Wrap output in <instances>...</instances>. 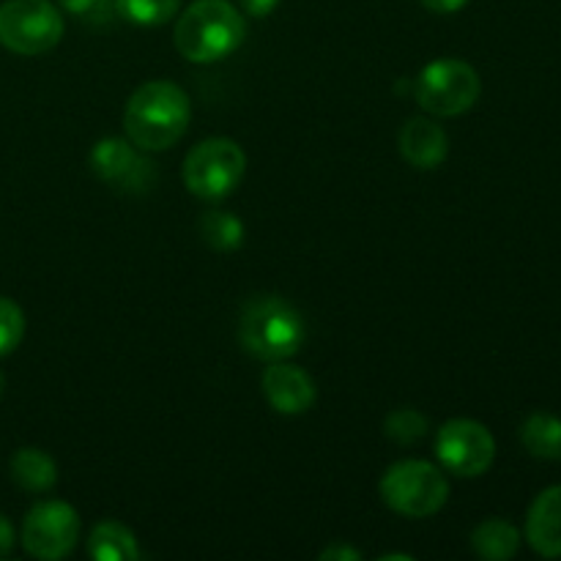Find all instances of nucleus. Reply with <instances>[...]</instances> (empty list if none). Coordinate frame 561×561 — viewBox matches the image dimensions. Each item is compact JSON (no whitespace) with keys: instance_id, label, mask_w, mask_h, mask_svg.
I'll return each instance as SVG.
<instances>
[{"instance_id":"f257e3e1","label":"nucleus","mask_w":561,"mask_h":561,"mask_svg":"<svg viewBox=\"0 0 561 561\" xmlns=\"http://www.w3.org/2000/svg\"><path fill=\"white\" fill-rule=\"evenodd\" d=\"M190 96L184 88L168 80H153L137 88L124 110L126 137L148 153L175 146L190 129Z\"/></svg>"},{"instance_id":"f03ea898","label":"nucleus","mask_w":561,"mask_h":561,"mask_svg":"<svg viewBox=\"0 0 561 561\" xmlns=\"http://www.w3.org/2000/svg\"><path fill=\"white\" fill-rule=\"evenodd\" d=\"M175 47L192 64H214L244 44L247 22L230 0H195L175 22Z\"/></svg>"},{"instance_id":"7ed1b4c3","label":"nucleus","mask_w":561,"mask_h":561,"mask_svg":"<svg viewBox=\"0 0 561 561\" xmlns=\"http://www.w3.org/2000/svg\"><path fill=\"white\" fill-rule=\"evenodd\" d=\"M239 340L255 359L285 362L305 343V321L299 310L279 296H257L239 318Z\"/></svg>"},{"instance_id":"20e7f679","label":"nucleus","mask_w":561,"mask_h":561,"mask_svg":"<svg viewBox=\"0 0 561 561\" xmlns=\"http://www.w3.org/2000/svg\"><path fill=\"white\" fill-rule=\"evenodd\" d=\"M381 499L405 518H431L447 504L449 480L431 460H400L381 477Z\"/></svg>"},{"instance_id":"39448f33","label":"nucleus","mask_w":561,"mask_h":561,"mask_svg":"<svg viewBox=\"0 0 561 561\" xmlns=\"http://www.w3.org/2000/svg\"><path fill=\"white\" fill-rule=\"evenodd\" d=\"M480 93L482 82L477 69L458 58L433 60L414 80V99L425 113L436 115V118L469 113Z\"/></svg>"},{"instance_id":"423d86ee","label":"nucleus","mask_w":561,"mask_h":561,"mask_svg":"<svg viewBox=\"0 0 561 561\" xmlns=\"http://www.w3.org/2000/svg\"><path fill=\"white\" fill-rule=\"evenodd\" d=\"M247 170V157L241 146L228 137L203 140L186 153L184 184L201 201H222L233 195Z\"/></svg>"},{"instance_id":"0eeeda50","label":"nucleus","mask_w":561,"mask_h":561,"mask_svg":"<svg viewBox=\"0 0 561 561\" xmlns=\"http://www.w3.org/2000/svg\"><path fill=\"white\" fill-rule=\"evenodd\" d=\"M64 38V16L49 0H5L0 5V44L16 55H42Z\"/></svg>"},{"instance_id":"6e6552de","label":"nucleus","mask_w":561,"mask_h":561,"mask_svg":"<svg viewBox=\"0 0 561 561\" xmlns=\"http://www.w3.org/2000/svg\"><path fill=\"white\" fill-rule=\"evenodd\" d=\"M436 458L449 474L482 477L496 460V442L477 420H449L436 433Z\"/></svg>"},{"instance_id":"1a4fd4ad","label":"nucleus","mask_w":561,"mask_h":561,"mask_svg":"<svg viewBox=\"0 0 561 561\" xmlns=\"http://www.w3.org/2000/svg\"><path fill=\"white\" fill-rule=\"evenodd\" d=\"M80 542V515L66 502H42L25 515L22 548L33 559L58 561L69 557Z\"/></svg>"},{"instance_id":"9d476101","label":"nucleus","mask_w":561,"mask_h":561,"mask_svg":"<svg viewBox=\"0 0 561 561\" xmlns=\"http://www.w3.org/2000/svg\"><path fill=\"white\" fill-rule=\"evenodd\" d=\"M91 168L118 192H142L153 181V164L137 153L135 142L121 137H107L93 146Z\"/></svg>"},{"instance_id":"9b49d317","label":"nucleus","mask_w":561,"mask_h":561,"mask_svg":"<svg viewBox=\"0 0 561 561\" xmlns=\"http://www.w3.org/2000/svg\"><path fill=\"white\" fill-rule=\"evenodd\" d=\"M263 394L277 414L296 416L312 409L318 392L316 381L301 367L285 365V362H268L261 378Z\"/></svg>"},{"instance_id":"f8f14e48","label":"nucleus","mask_w":561,"mask_h":561,"mask_svg":"<svg viewBox=\"0 0 561 561\" xmlns=\"http://www.w3.org/2000/svg\"><path fill=\"white\" fill-rule=\"evenodd\" d=\"M400 153L416 170H436L449 153L447 131L433 118H409L400 129Z\"/></svg>"},{"instance_id":"ddd939ff","label":"nucleus","mask_w":561,"mask_h":561,"mask_svg":"<svg viewBox=\"0 0 561 561\" xmlns=\"http://www.w3.org/2000/svg\"><path fill=\"white\" fill-rule=\"evenodd\" d=\"M526 540L540 557H561V485L548 488L535 499L526 518Z\"/></svg>"},{"instance_id":"4468645a","label":"nucleus","mask_w":561,"mask_h":561,"mask_svg":"<svg viewBox=\"0 0 561 561\" xmlns=\"http://www.w3.org/2000/svg\"><path fill=\"white\" fill-rule=\"evenodd\" d=\"M11 480L27 493H44L58 482V466L44 449L22 447L11 455Z\"/></svg>"},{"instance_id":"2eb2a0df","label":"nucleus","mask_w":561,"mask_h":561,"mask_svg":"<svg viewBox=\"0 0 561 561\" xmlns=\"http://www.w3.org/2000/svg\"><path fill=\"white\" fill-rule=\"evenodd\" d=\"M88 553L96 561H137L140 546L124 524L104 520V524L93 526L91 537H88Z\"/></svg>"},{"instance_id":"dca6fc26","label":"nucleus","mask_w":561,"mask_h":561,"mask_svg":"<svg viewBox=\"0 0 561 561\" xmlns=\"http://www.w3.org/2000/svg\"><path fill=\"white\" fill-rule=\"evenodd\" d=\"M471 548L477 557L488 561H507L518 553L520 531L510 520L488 518L471 531Z\"/></svg>"},{"instance_id":"f3484780","label":"nucleus","mask_w":561,"mask_h":561,"mask_svg":"<svg viewBox=\"0 0 561 561\" xmlns=\"http://www.w3.org/2000/svg\"><path fill=\"white\" fill-rule=\"evenodd\" d=\"M520 442L535 458L561 460V420L553 414H531L520 427Z\"/></svg>"},{"instance_id":"a211bd4d","label":"nucleus","mask_w":561,"mask_h":561,"mask_svg":"<svg viewBox=\"0 0 561 561\" xmlns=\"http://www.w3.org/2000/svg\"><path fill=\"white\" fill-rule=\"evenodd\" d=\"M201 233L211 250L233 252L244 241V225L230 211H206L201 219Z\"/></svg>"},{"instance_id":"6ab92c4d","label":"nucleus","mask_w":561,"mask_h":561,"mask_svg":"<svg viewBox=\"0 0 561 561\" xmlns=\"http://www.w3.org/2000/svg\"><path fill=\"white\" fill-rule=\"evenodd\" d=\"M181 0H113V9L131 25L157 27L179 14Z\"/></svg>"},{"instance_id":"aec40b11","label":"nucleus","mask_w":561,"mask_h":561,"mask_svg":"<svg viewBox=\"0 0 561 561\" xmlns=\"http://www.w3.org/2000/svg\"><path fill=\"white\" fill-rule=\"evenodd\" d=\"M383 433L398 444H416L427 436V420L416 409H398L383 420Z\"/></svg>"},{"instance_id":"412c9836","label":"nucleus","mask_w":561,"mask_h":561,"mask_svg":"<svg viewBox=\"0 0 561 561\" xmlns=\"http://www.w3.org/2000/svg\"><path fill=\"white\" fill-rule=\"evenodd\" d=\"M22 334H25V316L20 305L0 296V356H9L22 343Z\"/></svg>"},{"instance_id":"4be33fe9","label":"nucleus","mask_w":561,"mask_h":561,"mask_svg":"<svg viewBox=\"0 0 561 561\" xmlns=\"http://www.w3.org/2000/svg\"><path fill=\"white\" fill-rule=\"evenodd\" d=\"M58 5L75 16H104L110 0H58Z\"/></svg>"},{"instance_id":"5701e85b","label":"nucleus","mask_w":561,"mask_h":561,"mask_svg":"<svg viewBox=\"0 0 561 561\" xmlns=\"http://www.w3.org/2000/svg\"><path fill=\"white\" fill-rule=\"evenodd\" d=\"M239 3L247 14L255 16V20H263V16H268L274 9H277L279 0H239Z\"/></svg>"},{"instance_id":"b1692460","label":"nucleus","mask_w":561,"mask_h":561,"mask_svg":"<svg viewBox=\"0 0 561 561\" xmlns=\"http://www.w3.org/2000/svg\"><path fill=\"white\" fill-rule=\"evenodd\" d=\"M14 542H16L14 526H11V520L0 513V559H5L11 551H14Z\"/></svg>"},{"instance_id":"393cba45","label":"nucleus","mask_w":561,"mask_h":561,"mask_svg":"<svg viewBox=\"0 0 561 561\" xmlns=\"http://www.w3.org/2000/svg\"><path fill=\"white\" fill-rule=\"evenodd\" d=\"M466 3H469V0H422V5H425L427 11H433V14H455V11L463 9Z\"/></svg>"},{"instance_id":"a878e982","label":"nucleus","mask_w":561,"mask_h":561,"mask_svg":"<svg viewBox=\"0 0 561 561\" xmlns=\"http://www.w3.org/2000/svg\"><path fill=\"white\" fill-rule=\"evenodd\" d=\"M321 559L323 561H359L362 557H359V551H354V548H348V546H332V548H327V551H321Z\"/></svg>"},{"instance_id":"bb28decb","label":"nucleus","mask_w":561,"mask_h":561,"mask_svg":"<svg viewBox=\"0 0 561 561\" xmlns=\"http://www.w3.org/2000/svg\"><path fill=\"white\" fill-rule=\"evenodd\" d=\"M3 394H5V378L3 373H0V400H3Z\"/></svg>"}]
</instances>
